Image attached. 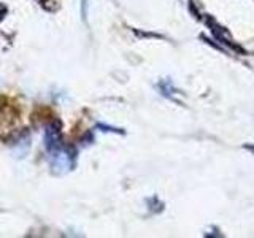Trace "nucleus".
I'll return each mask as SVG.
<instances>
[{"label": "nucleus", "mask_w": 254, "mask_h": 238, "mask_svg": "<svg viewBox=\"0 0 254 238\" xmlns=\"http://www.w3.org/2000/svg\"><path fill=\"white\" fill-rule=\"evenodd\" d=\"M246 149H250V151H251V153L254 154V145H251V146H246Z\"/></svg>", "instance_id": "obj_1"}]
</instances>
